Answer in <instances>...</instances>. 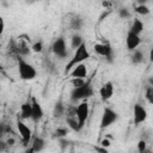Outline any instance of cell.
<instances>
[{"instance_id":"cell-32","label":"cell","mask_w":153,"mask_h":153,"mask_svg":"<svg viewBox=\"0 0 153 153\" xmlns=\"http://www.w3.org/2000/svg\"><path fill=\"white\" fill-rule=\"evenodd\" d=\"M149 61L153 62V45H152V48L149 50Z\"/></svg>"},{"instance_id":"cell-4","label":"cell","mask_w":153,"mask_h":153,"mask_svg":"<svg viewBox=\"0 0 153 153\" xmlns=\"http://www.w3.org/2000/svg\"><path fill=\"white\" fill-rule=\"evenodd\" d=\"M117 120H118V114L115 110H112L109 106L104 108L103 115H102V118H100V129H105V128L110 127Z\"/></svg>"},{"instance_id":"cell-26","label":"cell","mask_w":153,"mask_h":153,"mask_svg":"<svg viewBox=\"0 0 153 153\" xmlns=\"http://www.w3.org/2000/svg\"><path fill=\"white\" fill-rule=\"evenodd\" d=\"M67 134H68V129L67 128H63V127H59L55 130V136H57L59 139L60 137H66Z\"/></svg>"},{"instance_id":"cell-12","label":"cell","mask_w":153,"mask_h":153,"mask_svg":"<svg viewBox=\"0 0 153 153\" xmlns=\"http://www.w3.org/2000/svg\"><path fill=\"white\" fill-rule=\"evenodd\" d=\"M99 94H100L102 100H104V102L109 100L114 96V84H112V81H106L99 88Z\"/></svg>"},{"instance_id":"cell-10","label":"cell","mask_w":153,"mask_h":153,"mask_svg":"<svg viewBox=\"0 0 153 153\" xmlns=\"http://www.w3.org/2000/svg\"><path fill=\"white\" fill-rule=\"evenodd\" d=\"M31 104H32V116H31V120H32L35 123H38V122L43 118L44 111H43V109H42V105L39 104V102H38L35 97L31 98Z\"/></svg>"},{"instance_id":"cell-8","label":"cell","mask_w":153,"mask_h":153,"mask_svg":"<svg viewBox=\"0 0 153 153\" xmlns=\"http://www.w3.org/2000/svg\"><path fill=\"white\" fill-rule=\"evenodd\" d=\"M133 117H134V124L139 126L147 120V110L142 105L135 104L133 108Z\"/></svg>"},{"instance_id":"cell-14","label":"cell","mask_w":153,"mask_h":153,"mask_svg":"<svg viewBox=\"0 0 153 153\" xmlns=\"http://www.w3.org/2000/svg\"><path fill=\"white\" fill-rule=\"evenodd\" d=\"M31 116H32V104H31V100L29 102H25L20 105V117L23 120H31Z\"/></svg>"},{"instance_id":"cell-21","label":"cell","mask_w":153,"mask_h":153,"mask_svg":"<svg viewBox=\"0 0 153 153\" xmlns=\"http://www.w3.org/2000/svg\"><path fill=\"white\" fill-rule=\"evenodd\" d=\"M82 43H84V39H82V37L80 35H73L72 36V38H71V45H72L73 49H76Z\"/></svg>"},{"instance_id":"cell-33","label":"cell","mask_w":153,"mask_h":153,"mask_svg":"<svg viewBox=\"0 0 153 153\" xmlns=\"http://www.w3.org/2000/svg\"><path fill=\"white\" fill-rule=\"evenodd\" d=\"M0 20H1V31H0V32L2 33V32H4V30H5V23H4V18H1Z\"/></svg>"},{"instance_id":"cell-9","label":"cell","mask_w":153,"mask_h":153,"mask_svg":"<svg viewBox=\"0 0 153 153\" xmlns=\"http://www.w3.org/2000/svg\"><path fill=\"white\" fill-rule=\"evenodd\" d=\"M17 129H18V133H19V135L22 137V141L25 145H27L30 142V140H31V136H32L31 129L23 121H20V120L17 121Z\"/></svg>"},{"instance_id":"cell-7","label":"cell","mask_w":153,"mask_h":153,"mask_svg":"<svg viewBox=\"0 0 153 153\" xmlns=\"http://www.w3.org/2000/svg\"><path fill=\"white\" fill-rule=\"evenodd\" d=\"M88 103L86 100H82L78 106H76V118L79 121L80 128L85 126V122L88 117Z\"/></svg>"},{"instance_id":"cell-15","label":"cell","mask_w":153,"mask_h":153,"mask_svg":"<svg viewBox=\"0 0 153 153\" xmlns=\"http://www.w3.org/2000/svg\"><path fill=\"white\" fill-rule=\"evenodd\" d=\"M66 122H67L68 127L74 131H79L81 129L79 121L76 118V115H66Z\"/></svg>"},{"instance_id":"cell-6","label":"cell","mask_w":153,"mask_h":153,"mask_svg":"<svg viewBox=\"0 0 153 153\" xmlns=\"http://www.w3.org/2000/svg\"><path fill=\"white\" fill-rule=\"evenodd\" d=\"M51 50L53 53L60 57V59H63L67 56V47H66V41L63 37H59L54 41L53 45H51Z\"/></svg>"},{"instance_id":"cell-16","label":"cell","mask_w":153,"mask_h":153,"mask_svg":"<svg viewBox=\"0 0 153 153\" xmlns=\"http://www.w3.org/2000/svg\"><path fill=\"white\" fill-rule=\"evenodd\" d=\"M31 145H32L31 148H32L33 152H41V151H43L44 147H45V141H44L42 137L36 136V137L33 139V141H32Z\"/></svg>"},{"instance_id":"cell-20","label":"cell","mask_w":153,"mask_h":153,"mask_svg":"<svg viewBox=\"0 0 153 153\" xmlns=\"http://www.w3.org/2000/svg\"><path fill=\"white\" fill-rule=\"evenodd\" d=\"M133 51H134V53H133V55H131V57H130L131 63H134V65L141 63V62L143 61V54H142L140 50H137V49H135V50H133Z\"/></svg>"},{"instance_id":"cell-27","label":"cell","mask_w":153,"mask_h":153,"mask_svg":"<svg viewBox=\"0 0 153 153\" xmlns=\"http://www.w3.org/2000/svg\"><path fill=\"white\" fill-rule=\"evenodd\" d=\"M31 50L35 51V53H42V50H43V43H42V41H38V42L33 43L31 45Z\"/></svg>"},{"instance_id":"cell-34","label":"cell","mask_w":153,"mask_h":153,"mask_svg":"<svg viewBox=\"0 0 153 153\" xmlns=\"http://www.w3.org/2000/svg\"><path fill=\"white\" fill-rule=\"evenodd\" d=\"M137 2H139V5H146V2L148 1V0H136Z\"/></svg>"},{"instance_id":"cell-30","label":"cell","mask_w":153,"mask_h":153,"mask_svg":"<svg viewBox=\"0 0 153 153\" xmlns=\"http://www.w3.org/2000/svg\"><path fill=\"white\" fill-rule=\"evenodd\" d=\"M100 145H102L103 147H105V148H108V147H109V146H110L111 143H110V141H109L108 139H103V140L100 141Z\"/></svg>"},{"instance_id":"cell-25","label":"cell","mask_w":153,"mask_h":153,"mask_svg":"<svg viewBox=\"0 0 153 153\" xmlns=\"http://www.w3.org/2000/svg\"><path fill=\"white\" fill-rule=\"evenodd\" d=\"M85 79L84 78H71V84L73 87H80L85 84Z\"/></svg>"},{"instance_id":"cell-18","label":"cell","mask_w":153,"mask_h":153,"mask_svg":"<svg viewBox=\"0 0 153 153\" xmlns=\"http://www.w3.org/2000/svg\"><path fill=\"white\" fill-rule=\"evenodd\" d=\"M129 31H131V32H134L136 35H140L143 31V23L140 19H136L135 18L134 22H133V24H131V26H130V30Z\"/></svg>"},{"instance_id":"cell-1","label":"cell","mask_w":153,"mask_h":153,"mask_svg":"<svg viewBox=\"0 0 153 153\" xmlns=\"http://www.w3.org/2000/svg\"><path fill=\"white\" fill-rule=\"evenodd\" d=\"M90 57V53L87 50V47H86V43L84 42L80 47H78L74 51V55L73 57H71V60L67 62L66 67H65V74H69V72L73 69V67H75L76 65L84 62L85 60H87Z\"/></svg>"},{"instance_id":"cell-19","label":"cell","mask_w":153,"mask_h":153,"mask_svg":"<svg viewBox=\"0 0 153 153\" xmlns=\"http://www.w3.org/2000/svg\"><path fill=\"white\" fill-rule=\"evenodd\" d=\"M17 50H18V54H19V55H23V56L30 54V48H29L27 43H26V42H23V41H20V42L17 44Z\"/></svg>"},{"instance_id":"cell-28","label":"cell","mask_w":153,"mask_h":153,"mask_svg":"<svg viewBox=\"0 0 153 153\" xmlns=\"http://www.w3.org/2000/svg\"><path fill=\"white\" fill-rule=\"evenodd\" d=\"M118 16L122 19H127V18H130V12L126 7H122V8L118 10Z\"/></svg>"},{"instance_id":"cell-36","label":"cell","mask_w":153,"mask_h":153,"mask_svg":"<svg viewBox=\"0 0 153 153\" xmlns=\"http://www.w3.org/2000/svg\"><path fill=\"white\" fill-rule=\"evenodd\" d=\"M7 142H8V145H14V143H13V142H14V140H13V139H8V141H7Z\"/></svg>"},{"instance_id":"cell-13","label":"cell","mask_w":153,"mask_h":153,"mask_svg":"<svg viewBox=\"0 0 153 153\" xmlns=\"http://www.w3.org/2000/svg\"><path fill=\"white\" fill-rule=\"evenodd\" d=\"M87 76V67L81 62L73 67V69L69 72V78H86Z\"/></svg>"},{"instance_id":"cell-3","label":"cell","mask_w":153,"mask_h":153,"mask_svg":"<svg viewBox=\"0 0 153 153\" xmlns=\"http://www.w3.org/2000/svg\"><path fill=\"white\" fill-rule=\"evenodd\" d=\"M18 73H19L20 79H23L25 81L33 80L37 75L35 67L23 59H18Z\"/></svg>"},{"instance_id":"cell-23","label":"cell","mask_w":153,"mask_h":153,"mask_svg":"<svg viewBox=\"0 0 153 153\" xmlns=\"http://www.w3.org/2000/svg\"><path fill=\"white\" fill-rule=\"evenodd\" d=\"M135 12H136L137 14H140V16H147V14H149L151 10H149L146 5H137V6L135 7Z\"/></svg>"},{"instance_id":"cell-29","label":"cell","mask_w":153,"mask_h":153,"mask_svg":"<svg viewBox=\"0 0 153 153\" xmlns=\"http://www.w3.org/2000/svg\"><path fill=\"white\" fill-rule=\"evenodd\" d=\"M146 146H147L146 141H145V140H140V141L137 142V151H139L140 153H143V152L146 151Z\"/></svg>"},{"instance_id":"cell-2","label":"cell","mask_w":153,"mask_h":153,"mask_svg":"<svg viewBox=\"0 0 153 153\" xmlns=\"http://www.w3.org/2000/svg\"><path fill=\"white\" fill-rule=\"evenodd\" d=\"M93 96V87L91 85V81H86L82 86L80 87H73L71 91V99L73 102L81 100V99H87Z\"/></svg>"},{"instance_id":"cell-11","label":"cell","mask_w":153,"mask_h":153,"mask_svg":"<svg viewBox=\"0 0 153 153\" xmlns=\"http://www.w3.org/2000/svg\"><path fill=\"white\" fill-rule=\"evenodd\" d=\"M141 43V38H140V35H136L131 31L128 32L127 35V38H126V45H127V49L133 51L135 50Z\"/></svg>"},{"instance_id":"cell-31","label":"cell","mask_w":153,"mask_h":153,"mask_svg":"<svg viewBox=\"0 0 153 153\" xmlns=\"http://www.w3.org/2000/svg\"><path fill=\"white\" fill-rule=\"evenodd\" d=\"M94 149L96 151H100V152H105V153L108 152V149L105 147H94Z\"/></svg>"},{"instance_id":"cell-17","label":"cell","mask_w":153,"mask_h":153,"mask_svg":"<svg viewBox=\"0 0 153 153\" xmlns=\"http://www.w3.org/2000/svg\"><path fill=\"white\" fill-rule=\"evenodd\" d=\"M53 114H54V117H56V118H60L62 115L66 114V108H65V105H63V103H62L61 99L55 104Z\"/></svg>"},{"instance_id":"cell-5","label":"cell","mask_w":153,"mask_h":153,"mask_svg":"<svg viewBox=\"0 0 153 153\" xmlns=\"http://www.w3.org/2000/svg\"><path fill=\"white\" fill-rule=\"evenodd\" d=\"M93 50L96 54L105 57L109 62L112 61V48L109 43H96L93 45Z\"/></svg>"},{"instance_id":"cell-24","label":"cell","mask_w":153,"mask_h":153,"mask_svg":"<svg viewBox=\"0 0 153 153\" xmlns=\"http://www.w3.org/2000/svg\"><path fill=\"white\" fill-rule=\"evenodd\" d=\"M145 98L147 99V102L149 104H153V86L148 85L146 87V92H145Z\"/></svg>"},{"instance_id":"cell-22","label":"cell","mask_w":153,"mask_h":153,"mask_svg":"<svg viewBox=\"0 0 153 153\" xmlns=\"http://www.w3.org/2000/svg\"><path fill=\"white\" fill-rule=\"evenodd\" d=\"M71 29L73 30H80L82 26V19L79 17H74L73 19H71V24H69Z\"/></svg>"},{"instance_id":"cell-35","label":"cell","mask_w":153,"mask_h":153,"mask_svg":"<svg viewBox=\"0 0 153 153\" xmlns=\"http://www.w3.org/2000/svg\"><path fill=\"white\" fill-rule=\"evenodd\" d=\"M148 85L153 86V76H149V78H148Z\"/></svg>"}]
</instances>
